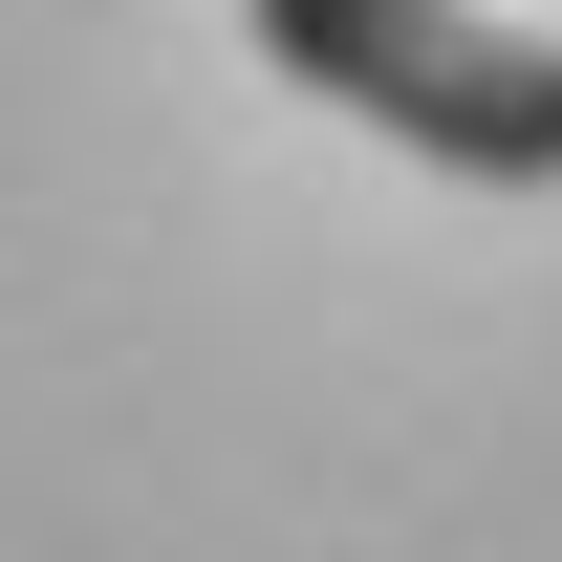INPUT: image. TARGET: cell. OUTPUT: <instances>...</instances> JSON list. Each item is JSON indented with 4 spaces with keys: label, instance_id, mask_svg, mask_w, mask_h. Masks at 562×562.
<instances>
[{
    "label": "cell",
    "instance_id": "obj_1",
    "mask_svg": "<svg viewBox=\"0 0 562 562\" xmlns=\"http://www.w3.org/2000/svg\"><path fill=\"white\" fill-rule=\"evenodd\" d=\"M238 22H260L281 87L368 109V131L432 151V173H519V195L562 173V44L476 22V0H238Z\"/></svg>",
    "mask_w": 562,
    "mask_h": 562
}]
</instances>
